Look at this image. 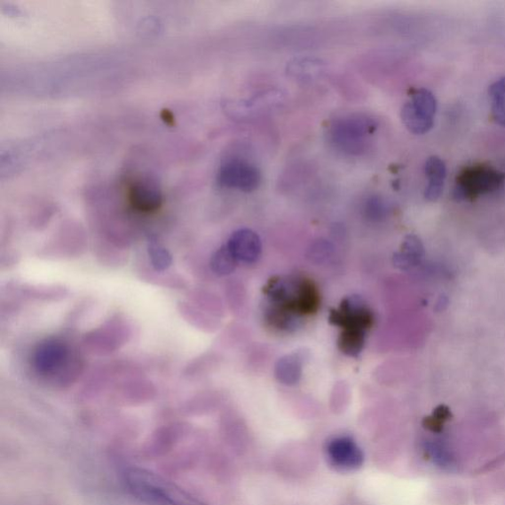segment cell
<instances>
[{"mask_svg": "<svg viewBox=\"0 0 505 505\" xmlns=\"http://www.w3.org/2000/svg\"><path fill=\"white\" fill-rule=\"evenodd\" d=\"M423 254L421 239L415 235H407L404 239L400 251L394 254L392 262L397 269L411 270L421 263Z\"/></svg>", "mask_w": 505, "mask_h": 505, "instance_id": "obj_14", "label": "cell"}, {"mask_svg": "<svg viewBox=\"0 0 505 505\" xmlns=\"http://www.w3.org/2000/svg\"><path fill=\"white\" fill-rule=\"evenodd\" d=\"M387 209V203L381 197L374 196L367 201L366 212L371 219L383 218L386 216Z\"/></svg>", "mask_w": 505, "mask_h": 505, "instance_id": "obj_22", "label": "cell"}, {"mask_svg": "<svg viewBox=\"0 0 505 505\" xmlns=\"http://www.w3.org/2000/svg\"><path fill=\"white\" fill-rule=\"evenodd\" d=\"M333 253L334 248L331 243L319 241L310 248L308 256L313 262L321 264L329 260Z\"/></svg>", "mask_w": 505, "mask_h": 505, "instance_id": "obj_21", "label": "cell"}, {"mask_svg": "<svg viewBox=\"0 0 505 505\" xmlns=\"http://www.w3.org/2000/svg\"><path fill=\"white\" fill-rule=\"evenodd\" d=\"M366 332L359 330H343L341 334L339 349L349 357H358L366 344Z\"/></svg>", "mask_w": 505, "mask_h": 505, "instance_id": "obj_18", "label": "cell"}, {"mask_svg": "<svg viewBox=\"0 0 505 505\" xmlns=\"http://www.w3.org/2000/svg\"><path fill=\"white\" fill-rule=\"evenodd\" d=\"M237 259L230 251L226 245L220 247L218 250L212 255L210 259V268L219 277H225L232 274L237 267Z\"/></svg>", "mask_w": 505, "mask_h": 505, "instance_id": "obj_17", "label": "cell"}, {"mask_svg": "<svg viewBox=\"0 0 505 505\" xmlns=\"http://www.w3.org/2000/svg\"><path fill=\"white\" fill-rule=\"evenodd\" d=\"M489 93L493 117L499 125L505 127V77L495 82Z\"/></svg>", "mask_w": 505, "mask_h": 505, "instance_id": "obj_19", "label": "cell"}, {"mask_svg": "<svg viewBox=\"0 0 505 505\" xmlns=\"http://www.w3.org/2000/svg\"><path fill=\"white\" fill-rule=\"evenodd\" d=\"M437 110L436 97L430 91L421 88L414 91L410 100L404 105L402 122L412 134L424 135L432 129Z\"/></svg>", "mask_w": 505, "mask_h": 505, "instance_id": "obj_5", "label": "cell"}, {"mask_svg": "<svg viewBox=\"0 0 505 505\" xmlns=\"http://www.w3.org/2000/svg\"><path fill=\"white\" fill-rule=\"evenodd\" d=\"M68 359L67 344L59 340H47L34 353V367L43 375H54L63 370Z\"/></svg>", "mask_w": 505, "mask_h": 505, "instance_id": "obj_10", "label": "cell"}, {"mask_svg": "<svg viewBox=\"0 0 505 505\" xmlns=\"http://www.w3.org/2000/svg\"><path fill=\"white\" fill-rule=\"evenodd\" d=\"M273 304L271 320L280 327L296 325V316L312 315L320 307V295L309 280L273 279L265 288Z\"/></svg>", "mask_w": 505, "mask_h": 505, "instance_id": "obj_1", "label": "cell"}, {"mask_svg": "<svg viewBox=\"0 0 505 505\" xmlns=\"http://www.w3.org/2000/svg\"><path fill=\"white\" fill-rule=\"evenodd\" d=\"M326 452L330 464L341 471L357 469L365 461V455L358 443L350 437H339L330 440Z\"/></svg>", "mask_w": 505, "mask_h": 505, "instance_id": "obj_9", "label": "cell"}, {"mask_svg": "<svg viewBox=\"0 0 505 505\" xmlns=\"http://www.w3.org/2000/svg\"><path fill=\"white\" fill-rule=\"evenodd\" d=\"M127 197L132 208L145 214L158 210L163 203L161 185L148 176L130 178L127 183Z\"/></svg>", "mask_w": 505, "mask_h": 505, "instance_id": "obj_8", "label": "cell"}, {"mask_svg": "<svg viewBox=\"0 0 505 505\" xmlns=\"http://www.w3.org/2000/svg\"><path fill=\"white\" fill-rule=\"evenodd\" d=\"M425 176L428 177V185L424 191V198L436 201L441 196L446 179V165L438 156H431L425 162Z\"/></svg>", "mask_w": 505, "mask_h": 505, "instance_id": "obj_13", "label": "cell"}, {"mask_svg": "<svg viewBox=\"0 0 505 505\" xmlns=\"http://www.w3.org/2000/svg\"><path fill=\"white\" fill-rule=\"evenodd\" d=\"M282 101L283 95L280 91H268L252 97L251 99L230 104L229 112L234 118L249 120L278 108Z\"/></svg>", "mask_w": 505, "mask_h": 505, "instance_id": "obj_11", "label": "cell"}, {"mask_svg": "<svg viewBox=\"0 0 505 505\" xmlns=\"http://www.w3.org/2000/svg\"><path fill=\"white\" fill-rule=\"evenodd\" d=\"M299 353H290L279 359L274 369L277 379L285 385H295L303 375L304 360Z\"/></svg>", "mask_w": 505, "mask_h": 505, "instance_id": "obj_15", "label": "cell"}, {"mask_svg": "<svg viewBox=\"0 0 505 505\" xmlns=\"http://www.w3.org/2000/svg\"><path fill=\"white\" fill-rule=\"evenodd\" d=\"M120 477L128 492L148 505H209L181 485L145 468L123 465Z\"/></svg>", "mask_w": 505, "mask_h": 505, "instance_id": "obj_2", "label": "cell"}, {"mask_svg": "<svg viewBox=\"0 0 505 505\" xmlns=\"http://www.w3.org/2000/svg\"><path fill=\"white\" fill-rule=\"evenodd\" d=\"M329 319L333 325L342 327L343 330L363 332L370 329L375 322V316L365 300L358 296L343 300L340 309L332 310Z\"/></svg>", "mask_w": 505, "mask_h": 505, "instance_id": "obj_7", "label": "cell"}, {"mask_svg": "<svg viewBox=\"0 0 505 505\" xmlns=\"http://www.w3.org/2000/svg\"><path fill=\"white\" fill-rule=\"evenodd\" d=\"M378 128L375 118L366 114H350L335 119L329 127L331 144L340 152L359 155L367 149Z\"/></svg>", "mask_w": 505, "mask_h": 505, "instance_id": "obj_3", "label": "cell"}, {"mask_svg": "<svg viewBox=\"0 0 505 505\" xmlns=\"http://www.w3.org/2000/svg\"><path fill=\"white\" fill-rule=\"evenodd\" d=\"M505 173L494 167L475 164L464 168L456 178L454 198L457 201H473L483 194L490 193L502 187Z\"/></svg>", "mask_w": 505, "mask_h": 505, "instance_id": "obj_4", "label": "cell"}, {"mask_svg": "<svg viewBox=\"0 0 505 505\" xmlns=\"http://www.w3.org/2000/svg\"><path fill=\"white\" fill-rule=\"evenodd\" d=\"M147 252L150 262L156 271L164 272L171 267L173 259L170 252L156 239H149Z\"/></svg>", "mask_w": 505, "mask_h": 505, "instance_id": "obj_20", "label": "cell"}, {"mask_svg": "<svg viewBox=\"0 0 505 505\" xmlns=\"http://www.w3.org/2000/svg\"><path fill=\"white\" fill-rule=\"evenodd\" d=\"M162 119L165 122L166 125L168 126L175 125L174 114L170 110L165 109L162 112Z\"/></svg>", "mask_w": 505, "mask_h": 505, "instance_id": "obj_24", "label": "cell"}, {"mask_svg": "<svg viewBox=\"0 0 505 505\" xmlns=\"http://www.w3.org/2000/svg\"><path fill=\"white\" fill-rule=\"evenodd\" d=\"M324 72L321 59L315 58H299L288 65V74L299 82H312Z\"/></svg>", "mask_w": 505, "mask_h": 505, "instance_id": "obj_16", "label": "cell"}, {"mask_svg": "<svg viewBox=\"0 0 505 505\" xmlns=\"http://www.w3.org/2000/svg\"><path fill=\"white\" fill-rule=\"evenodd\" d=\"M217 183L223 188L251 193L260 187L262 173L251 162L232 158L219 167Z\"/></svg>", "mask_w": 505, "mask_h": 505, "instance_id": "obj_6", "label": "cell"}, {"mask_svg": "<svg viewBox=\"0 0 505 505\" xmlns=\"http://www.w3.org/2000/svg\"><path fill=\"white\" fill-rule=\"evenodd\" d=\"M227 246L238 262L253 264L259 260L262 253V242L253 230L239 229L230 236Z\"/></svg>", "mask_w": 505, "mask_h": 505, "instance_id": "obj_12", "label": "cell"}, {"mask_svg": "<svg viewBox=\"0 0 505 505\" xmlns=\"http://www.w3.org/2000/svg\"><path fill=\"white\" fill-rule=\"evenodd\" d=\"M432 416L443 422L450 418V411L447 406H439L438 409L434 411Z\"/></svg>", "mask_w": 505, "mask_h": 505, "instance_id": "obj_23", "label": "cell"}]
</instances>
